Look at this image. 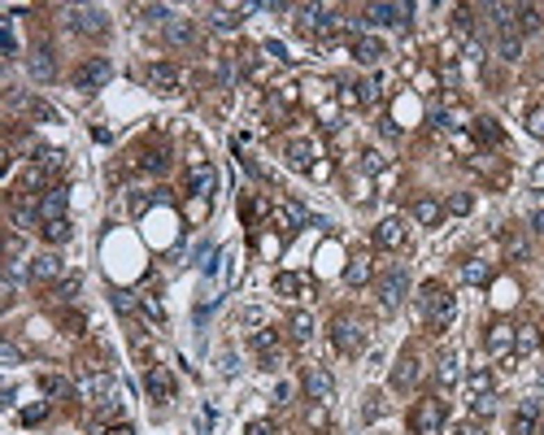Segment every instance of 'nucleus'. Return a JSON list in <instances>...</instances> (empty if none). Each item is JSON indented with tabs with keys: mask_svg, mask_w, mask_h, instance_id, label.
Here are the masks:
<instances>
[{
	"mask_svg": "<svg viewBox=\"0 0 544 435\" xmlns=\"http://www.w3.org/2000/svg\"><path fill=\"white\" fill-rule=\"evenodd\" d=\"M418 314H422L427 322H431L436 331H444V327L453 322V314H457V300H453L449 292H444L440 283H427L422 292H418Z\"/></svg>",
	"mask_w": 544,
	"mask_h": 435,
	"instance_id": "nucleus-1",
	"label": "nucleus"
},
{
	"mask_svg": "<svg viewBox=\"0 0 544 435\" xmlns=\"http://www.w3.org/2000/svg\"><path fill=\"white\" fill-rule=\"evenodd\" d=\"M331 344L344 352V357L361 352V344H366V322L361 318H336L331 322Z\"/></svg>",
	"mask_w": 544,
	"mask_h": 435,
	"instance_id": "nucleus-2",
	"label": "nucleus"
},
{
	"mask_svg": "<svg viewBox=\"0 0 544 435\" xmlns=\"http://www.w3.org/2000/svg\"><path fill=\"white\" fill-rule=\"evenodd\" d=\"M405 292H409V270H405V266H392L388 275L379 279V309L392 314V309L405 300Z\"/></svg>",
	"mask_w": 544,
	"mask_h": 435,
	"instance_id": "nucleus-3",
	"label": "nucleus"
},
{
	"mask_svg": "<svg viewBox=\"0 0 544 435\" xmlns=\"http://www.w3.org/2000/svg\"><path fill=\"white\" fill-rule=\"evenodd\" d=\"M70 22L79 35H88V40H101L105 31H109V18H105V9H96V5H83V9H70Z\"/></svg>",
	"mask_w": 544,
	"mask_h": 435,
	"instance_id": "nucleus-4",
	"label": "nucleus"
},
{
	"mask_svg": "<svg viewBox=\"0 0 544 435\" xmlns=\"http://www.w3.org/2000/svg\"><path fill=\"white\" fill-rule=\"evenodd\" d=\"M109 78H113V66L105 57H92V61H83V66L74 70V87L79 92H96V87H105Z\"/></svg>",
	"mask_w": 544,
	"mask_h": 435,
	"instance_id": "nucleus-5",
	"label": "nucleus"
},
{
	"mask_svg": "<svg viewBox=\"0 0 544 435\" xmlns=\"http://www.w3.org/2000/svg\"><path fill=\"white\" fill-rule=\"evenodd\" d=\"M414 431L418 435H440L444 431V400H418V409H414Z\"/></svg>",
	"mask_w": 544,
	"mask_h": 435,
	"instance_id": "nucleus-6",
	"label": "nucleus"
},
{
	"mask_svg": "<svg viewBox=\"0 0 544 435\" xmlns=\"http://www.w3.org/2000/svg\"><path fill=\"white\" fill-rule=\"evenodd\" d=\"M305 392H309V400H318V405H327V400L336 396V379L327 375L322 366H305Z\"/></svg>",
	"mask_w": 544,
	"mask_h": 435,
	"instance_id": "nucleus-7",
	"label": "nucleus"
},
{
	"mask_svg": "<svg viewBox=\"0 0 544 435\" xmlns=\"http://www.w3.org/2000/svg\"><path fill=\"white\" fill-rule=\"evenodd\" d=\"M213 187H218V170L205 166V161H196V166L188 170V191L196 201H209L213 196Z\"/></svg>",
	"mask_w": 544,
	"mask_h": 435,
	"instance_id": "nucleus-8",
	"label": "nucleus"
},
{
	"mask_svg": "<svg viewBox=\"0 0 544 435\" xmlns=\"http://www.w3.org/2000/svg\"><path fill=\"white\" fill-rule=\"evenodd\" d=\"M144 83L153 92H161V96H170V92H179V70L166 66V61H153V66L144 70Z\"/></svg>",
	"mask_w": 544,
	"mask_h": 435,
	"instance_id": "nucleus-9",
	"label": "nucleus"
},
{
	"mask_svg": "<svg viewBox=\"0 0 544 435\" xmlns=\"http://www.w3.org/2000/svg\"><path fill=\"white\" fill-rule=\"evenodd\" d=\"M65 205H70V187H48L44 196H40V218L44 222H57V218H65Z\"/></svg>",
	"mask_w": 544,
	"mask_h": 435,
	"instance_id": "nucleus-10",
	"label": "nucleus"
},
{
	"mask_svg": "<svg viewBox=\"0 0 544 435\" xmlns=\"http://www.w3.org/2000/svg\"><path fill=\"white\" fill-rule=\"evenodd\" d=\"M31 78H35V83H53V74H57V57H53V48L48 44H40L35 53H31Z\"/></svg>",
	"mask_w": 544,
	"mask_h": 435,
	"instance_id": "nucleus-11",
	"label": "nucleus"
},
{
	"mask_svg": "<svg viewBox=\"0 0 544 435\" xmlns=\"http://www.w3.org/2000/svg\"><path fill=\"white\" fill-rule=\"evenodd\" d=\"M144 388H148V396H153L157 405H166V400L174 396V379H170V375H166V370H161V366H153V370H148V375H144Z\"/></svg>",
	"mask_w": 544,
	"mask_h": 435,
	"instance_id": "nucleus-12",
	"label": "nucleus"
},
{
	"mask_svg": "<svg viewBox=\"0 0 544 435\" xmlns=\"http://www.w3.org/2000/svg\"><path fill=\"white\" fill-rule=\"evenodd\" d=\"M484 344H488L492 357H505V352L514 348V327H509V322H492L488 335H484Z\"/></svg>",
	"mask_w": 544,
	"mask_h": 435,
	"instance_id": "nucleus-13",
	"label": "nucleus"
},
{
	"mask_svg": "<svg viewBox=\"0 0 544 435\" xmlns=\"http://www.w3.org/2000/svg\"><path fill=\"white\" fill-rule=\"evenodd\" d=\"M366 22H379V26H405V22H409V5H370V9H366Z\"/></svg>",
	"mask_w": 544,
	"mask_h": 435,
	"instance_id": "nucleus-14",
	"label": "nucleus"
},
{
	"mask_svg": "<svg viewBox=\"0 0 544 435\" xmlns=\"http://www.w3.org/2000/svg\"><path fill=\"white\" fill-rule=\"evenodd\" d=\"M374 244H379V248H401V244H405V222H401V218H384V222L374 227Z\"/></svg>",
	"mask_w": 544,
	"mask_h": 435,
	"instance_id": "nucleus-15",
	"label": "nucleus"
},
{
	"mask_svg": "<svg viewBox=\"0 0 544 435\" xmlns=\"http://www.w3.org/2000/svg\"><path fill=\"white\" fill-rule=\"evenodd\" d=\"M31 279H35V283L61 279V257H57V253H40L35 262H31Z\"/></svg>",
	"mask_w": 544,
	"mask_h": 435,
	"instance_id": "nucleus-16",
	"label": "nucleus"
},
{
	"mask_svg": "<svg viewBox=\"0 0 544 435\" xmlns=\"http://www.w3.org/2000/svg\"><path fill=\"white\" fill-rule=\"evenodd\" d=\"M414 383H418V357H414V352H405V357L397 361V370H392V388L409 392Z\"/></svg>",
	"mask_w": 544,
	"mask_h": 435,
	"instance_id": "nucleus-17",
	"label": "nucleus"
},
{
	"mask_svg": "<svg viewBox=\"0 0 544 435\" xmlns=\"http://www.w3.org/2000/svg\"><path fill=\"white\" fill-rule=\"evenodd\" d=\"M536 423H540V400H522L514 413V435H536Z\"/></svg>",
	"mask_w": 544,
	"mask_h": 435,
	"instance_id": "nucleus-18",
	"label": "nucleus"
},
{
	"mask_svg": "<svg viewBox=\"0 0 544 435\" xmlns=\"http://www.w3.org/2000/svg\"><path fill=\"white\" fill-rule=\"evenodd\" d=\"M288 161H292V170H314V144L309 139H292L288 144Z\"/></svg>",
	"mask_w": 544,
	"mask_h": 435,
	"instance_id": "nucleus-19",
	"label": "nucleus"
},
{
	"mask_svg": "<svg viewBox=\"0 0 544 435\" xmlns=\"http://www.w3.org/2000/svg\"><path fill=\"white\" fill-rule=\"evenodd\" d=\"M353 57L361 61V66H379V61H384V44L370 40V35H361V40L353 44Z\"/></svg>",
	"mask_w": 544,
	"mask_h": 435,
	"instance_id": "nucleus-20",
	"label": "nucleus"
},
{
	"mask_svg": "<svg viewBox=\"0 0 544 435\" xmlns=\"http://www.w3.org/2000/svg\"><path fill=\"white\" fill-rule=\"evenodd\" d=\"M457 379H461V361L453 357V352H444L440 366H436V383L440 388H457Z\"/></svg>",
	"mask_w": 544,
	"mask_h": 435,
	"instance_id": "nucleus-21",
	"label": "nucleus"
},
{
	"mask_svg": "<svg viewBox=\"0 0 544 435\" xmlns=\"http://www.w3.org/2000/svg\"><path fill=\"white\" fill-rule=\"evenodd\" d=\"M414 218L422 222V227H436V222L444 218V205L431 201V196H418V201H414Z\"/></svg>",
	"mask_w": 544,
	"mask_h": 435,
	"instance_id": "nucleus-22",
	"label": "nucleus"
},
{
	"mask_svg": "<svg viewBox=\"0 0 544 435\" xmlns=\"http://www.w3.org/2000/svg\"><path fill=\"white\" fill-rule=\"evenodd\" d=\"M344 283H349V287L370 283V257H353V262L344 266Z\"/></svg>",
	"mask_w": 544,
	"mask_h": 435,
	"instance_id": "nucleus-23",
	"label": "nucleus"
},
{
	"mask_svg": "<svg viewBox=\"0 0 544 435\" xmlns=\"http://www.w3.org/2000/svg\"><path fill=\"white\" fill-rule=\"evenodd\" d=\"M461 279H466L470 287H484V283L492 279V266H488V262H479V257H470V262L461 266Z\"/></svg>",
	"mask_w": 544,
	"mask_h": 435,
	"instance_id": "nucleus-24",
	"label": "nucleus"
},
{
	"mask_svg": "<svg viewBox=\"0 0 544 435\" xmlns=\"http://www.w3.org/2000/svg\"><path fill=\"white\" fill-rule=\"evenodd\" d=\"M497 53L505 61H518L522 57V35H518V31H501V35H497Z\"/></svg>",
	"mask_w": 544,
	"mask_h": 435,
	"instance_id": "nucleus-25",
	"label": "nucleus"
},
{
	"mask_svg": "<svg viewBox=\"0 0 544 435\" xmlns=\"http://www.w3.org/2000/svg\"><path fill=\"white\" fill-rule=\"evenodd\" d=\"M70 235H74V227H70V218H57V222H44V239H48V244H70Z\"/></svg>",
	"mask_w": 544,
	"mask_h": 435,
	"instance_id": "nucleus-26",
	"label": "nucleus"
},
{
	"mask_svg": "<svg viewBox=\"0 0 544 435\" xmlns=\"http://www.w3.org/2000/svg\"><path fill=\"white\" fill-rule=\"evenodd\" d=\"M288 327H292V340H309V335H314V314H309V309H296V314L288 318Z\"/></svg>",
	"mask_w": 544,
	"mask_h": 435,
	"instance_id": "nucleus-27",
	"label": "nucleus"
},
{
	"mask_svg": "<svg viewBox=\"0 0 544 435\" xmlns=\"http://www.w3.org/2000/svg\"><path fill=\"white\" fill-rule=\"evenodd\" d=\"M514 348L518 352H536L540 348V327H531V322H527V327H514Z\"/></svg>",
	"mask_w": 544,
	"mask_h": 435,
	"instance_id": "nucleus-28",
	"label": "nucleus"
},
{
	"mask_svg": "<svg viewBox=\"0 0 544 435\" xmlns=\"http://www.w3.org/2000/svg\"><path fill=\"white\" fill-rule=\"evenodd\" d=\"M236 13H244V9H240V5H236V9H209V26H213V31H236V26H240Z\"/></svg>",
	"mask_w": 544,
	"mask_h": 435,
	"instance_id": "nucleus-29",
	"label": "nucleus"
},
{
	"mask_svg": "<svg viewBox=\"0 0 544 435\" xmlns=\"http://www.w3.org/2000/svg\"><path fill=\"white\" fill-rule=\"evenodd\" d=\"M166 40L170 44H192V22L188 18H170L166 22Z\"/></svg>",
	"mask_w": 544,
	"mask_h": 435,
	"instance_id": "nucleus-30",
	"label": "nucleus"
},
{
	"mask_svg": "<svg viewBox=\"0 0 544 435\" xmlns=\"http://www.w3.org/2000/svg\"><path fill=\"white\" fill-rule=\"evenodd\" d=\"M0 48H5V57L18 53V31H13V18H9V13L0 18Z\"/></svg>",
	"mask_w": 544,
	"mask_h": 435,
	"instance_id": "nucleus-31",
	"label": "nucleus"
},
{
	"mask_svg": "<svg viewBox=\"0 0 544 435\" xmlns=\"http://www.w3.org/2000/svg\"><path fill=\"white\" fill-rule=\"evenodd\" d=\"M544 26V13L536 5H518V31H540Z\"/></svg>",
	"mask_w": 544,
	"mask_h": 435,
	"instance_id": "nucleus-32",
	"label": "nucleus"
},
{
	"mask_svg": "<svg viewBox=\"0 0 544 435\" xmlns=\"http://www.w3.org/2000/svg\"><path fill=\"white\" fill-rule=\"evenodd\" d=\"M253 348L261 352V357H270V352H279V335H274V331H266V327L253 331Z\"/></svg>",
	"mask_w": 544,
	"mask_h": 435,
	"instance_id": "nucleus-33",
	"label": "nucleus"
},
{
	"mask_svg": "<svg viewBox=\"0 0 544 435\" xmlns=\"http://www.w3.org/2000/svg\"><path fill=\"white\" fill-rule=\"evenodd\" d=\"M274 292L279 296H296V292H305V279L301 275H279L274 279Z\"/></svg>",
	"mask_w": 544,
	"mask_h": 435,
	"instance_id": "nucleus-34",
	"label": "nucleus"
},
{
	"mask_svg": "<svg viewBox=\"0 0 544 435\" xmlns=\"http://www.w3.org/2000/svg\"><path fill=\"white\" fill-rule=\"evenodd\" d=\"M283 222H292V227H309L314 218H309V214H305V209L296 205V201H288V205H283Z\"/></svg>",
	"mask_w": 544,
	"mask_h": 435,
	"instance_id": "nucleus-35",
	"label": "nucleus"
},
{
	"mask_svg": "<svg viewBox=\"0 0 544 435\" xmlns=\"http://www.w3.org/2000/svg\"><path fill=\"white\" fill-rule=\"evenodd\" d=\"M475 131H479V139H488V144H501V126L492 118H475Z\"/></svg>",
	"mask_w": 544,
	"mask_h": 435,
	"instance_id": "nucleus-36",
	"label": "nucleus"
},
{
	"mask_svg": "<svg viewBox=\"0 0 544 435\" xmlns=\"http://www.w3.org/2000/svg\"><path fill=\"white\" fill-rule=\"evenodd\" d=\"M470 388H475V396H484V392H492V375L479 366V370H470Z\"/></svg>",
	"mask_w": 544,
	"mask_h": 435,
	"instance_id": "nucleus-37",
	"label": "nucleus"
},
{
	"mask_svg": "<svg viewBox=\"0 0 544 435\" xmlns=\"http://www.w3.org/2000/svg\"><path fill=\"white\" fill-rule=\"evenodd\" d=\"M497 413V396L484 392V396H475V418H492Z\"/></svg>",
	"mask_w": 544,
	"mask_h": 435,
	"instance_id": "nucleus-38",
	"label": "nucleus"
},
{
	"mask_svg": "<svg viewBox=\"0 0 544 435\" xmlns=\"http://www.w3.org/2000/svg\"><path fill=\"white\" fill-rule=\"evenodd\" d=\"M74 292H79V275H70V279H61V283L53 287V296H57V300H74Z\"/></svg>",
	"mask_w": 544,
	"mask_h": 435,
	"instance_id": "nucleus-39",
	"label": "nucleus"
},
{
	"mask_svg": "<svg viewBox=\"0 0 544 435\" xmlns=\"http://www.w3.org/2000/svg\"><path fill=\"white\" fill-rule=\"evenodd\" d=\"M44 392H48V396H65V392H70V383H65L61 375H48V379H44Z\"/></svg>",
	"mask_w": 544,
	"mask_h": 435,
	"instance_id": "nucleus-40",
	"label": "nucleus"
},
{
	"mask_svg": "<svg viewBox=\"0 0 544 435\" xmlns=\"http://www.w3.org/2000/svg\"><path fill=\"white\" fill-rule=\"evenodd\" d=\"M527 131L536 139H544V109H531V114H527Z\"/></svg>",
	"mask_w": 544,
	"mask_h": 435,
	"instance_id": "nucleus-41",
	"label": "nucleus"
},
{
	"mask_svg": "<svg viewBox=\"0 0 544 435\" xmlns=\"http://www.w3.org/2000/svg\"><path fill=\"white\" fill-rule=\"evenodd\" d=\"M140 13H144L148 22H170V9H166V5H144Z\"/></svg>",
	"mask_w": 544,
	"mask_h": 435,
	"instance_id": "nucleus-42",
	"label": "nucleus"
},
{
	"mask_svg": "<svg viewBox=\"0 0 544 435\" xmlns=\"http://www.w3.org/2000/svg\"><path fill=\"white\" fill-rule=\"evenodd\" d=\"M113 309L118 314H135V296L131 292H113Z\"/></svg>",
	"mask_w": 544,
	"mask_h": 435,
	"instance_id": "nucleus-43",
	"label": "nucleus"
},
{
	"mask_svg": "<svg viewBox=\"0 0 544 435\" xmlns=\"http://www.w3.org/2000/svg\"><path fill=\"white\" fill-rule=\"evenodd\" d=\"M449 214H470V196H466V191L449 196Z\"/></svg>",
	"mask_w": 544,
	"mask_h": 435,
	"instance_id": "nucleus-44",
	"label": "nucleus"
},
{
	"mask_svg": "<svg viewBox=\"0 0 544 435\" xmlns=\"http://www.w3.org/2000/svg\"><path fill=\"white\" fill-rule=\"evenodd\" d=\"M244 435H279V431H274V423H266V418H257V423H249V431H244Z\"/></svg>",
	"mask_w": 544,
	"mask_h": 435,
	"instance_id": "nucleus-45",
	"label": "nucleus"
},
{
	"mask_svg": "<svg viewBox=\"0 0 544 435\" xmlns=\"http://www.w3.org/2000/svg\"><path fill=\"white\" fill-rule=\"evenodd\" d=\"M379 413H384V396H366V423H374Z\"/></svg>",
	"mask_w": 544,
	"mask_h": 435,
	"instance_id": "nucleus-46",
	"label": "nucleus"
},
{
	"mask_svg": "<svg viewBox=\"0 0 544 435\" xmlns=\"http://www.w3.org/2000/svg\"><path fill=\"white\" fill-rule=\"evenodd\" d=\"M31 118H44V122H53L57 114H53V109H48L44 101H31Z\"/></svg>",
	"mask_w": 544,
	"mask_h": 435,
	"instance_id": "nucleus-47",
	"label": "nucleus"
},
{
	"mask_svg": "<svg viewBox=\"0 0 544 435\" xmlns=\"http://www.w3.org/2000/svg\"><path fill=\"white\" fill-rule=\"evenodd\" d=\"M144 170H166V153H148L144 157Z\"/></svg>",
	"mask_w": 544,
	"mask_h": 435,
	"instance_id": "nucleus-48",
	"label": "nucleus"
},
{
	"mask_svg": "<svg viewBox=\"0 0 544 435\" xmlns=\"http://www.w3.org/2000/svg\"><path fill=\"white\" fill-rule=\"evenodd\" d=\"M0 361H5V366H18V348H13L9 340H5V344H0Z\"/></svg>",
	"mask_w": 544,
	"mask_h": 435,
	"instance_id": "nucleus-49",
	"label": "nucleus"
},
{
	"mask_svg": "<svg viewBox=\"0 0 544 435\" xmlns=\"http://www.w3.org/2000/svg\"><path fill=\"white\" fill-rule=\"evenodd\" d=\"M361 157H366V161H361V166H366L370 174H379V170H384V157H379V153H361Z\"/></svg>",
	"mask_w": 544,
	"mask_h": 435,
	"instance_id": "nucleus-50",
	"label": "nucleus"
},
{
	"mask_svg": "<svg viewBox=\"0 0 544 435\" xmlns=\"http://www.w3.org/2000/svg\"><path fill=\"white\" fill-rule=\"evenodd\" d=\"M44 166L48 170H61L65 166V153H44Z\"/></svg>",
	"mask_w": 544,
	"mask_h": 435,
	"instance_id": "nucleus-51",
	"label": "nucleus"
},
{
	"mask_svg": "<svg viewBox=\"0 0 544 435\" xmlns=\"http://www.w3.org/2000/svg\"><path fill=\"white\" fill-rule=\"evenodd\" d=\"M140 305H144V309H148V314H153V318L161 322V305H157V296H140Z\"/></svg>",
	"mask_w": 544,
	"mask_h": 435,
	"instance_id": "nucleus-52",
	"label": "nucleus"
},
{
	"mask_svg": "<svg viewBox=\"0 0 544 435\" xmlns=\"http://www.w3.org/2000/svg\"><path fill=\"white\" fill-rule=\"evenodd\" d=\"M309 427H327V409H322V405L309 409Z\"/></svg>",
	"mask_w": 544,
	"mask_h": 435,
	"instance_id": "nucleus-53",
	"label": "nucleus"
},
{
	"mask_svg": "<svg viewBox=\"0 0 544 435\" xmlns=\"http://www.w3.org/2000/svg\"><path fill=\"white\" fill-rule=\"evenodd\" d=\"M283 366V352H270V357H261V370H279Z\"/></svg>",
	"mask_w": 544,
	"mask_h": 435,
	"instance_id": "nucleus-54",
	"label": "nucleus"
},
{
	"mask_svg": "<svg viewBox=\"0 0 544 435\" xmlns=\"http://www.w3.org/2000/svg\"><path fill=\"white\" fill-rule=\"evenodd\" d=\"M531 231H540V235H544V209H536V214H531Z\"/></svg>",
	"mask_w": 544,
	"mask_h": 435,
	"instance_id": "nucleus-55",
	"label": "nucleus"
},
{
	"mask_svg": "<svg viewBox=\"0 0 544 435\" xmlns=\"http://www.w3.org/2000/svg\"><path fill=\"white\" fill-rule=\"evenodd\" d=\"M105 435H135V427H126V423H118V427H109Z\"/></svg>",
	"mask_w": 544,
	"mask_h": 435,
	"instance_id": "nucleus-56",
	"label": "nucleus"
}]
</instances>
